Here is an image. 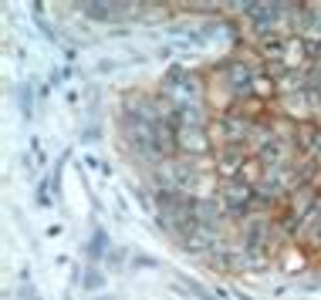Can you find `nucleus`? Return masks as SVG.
<instances>
[{"instance_id": "obj_1", "label": "nucleus", "mask_w": 321, "mask_h": 300, "mask_svg": "<svg viewBox=\"0 0 321 300\" xmlns=\"http://www.w3.org/2000/svg\"><path fill=\"white\" fill-rule=\"evenodd\" d=\"M101 246H105V233H95V240H91V256H101V253H105Z\"/></svg>"}]
</instances>
